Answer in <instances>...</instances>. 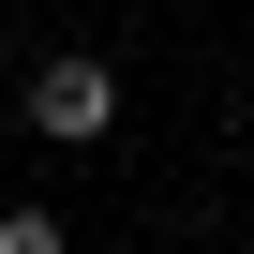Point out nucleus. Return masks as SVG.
<instances>
[{"label": "nucleus", "mask_w": 254, "mask_h": 254, "mask_svg": "<svg viewBox=\"0 0 254 254\" xmlns=\"http://www.w3.org/2000/svg\"><path fill=\"white\" fill-rule=\"evenodd\" d=\"M105 120H120V75H105V60H45V75H30V135H60V150H90Z\"/></svg>", "instance_id": "nucleus-1"}, {"label": "nucleus", "mask_w": 254, "mask_h": 254, "mask_svg": "<svg viewBox=\"0 0 254 254\" xmlns=\"http://www.w3.org/2000/svg\"><path fill=\"white\" fill-rule=\"evenodd\" d=\"M0 254H75V239H60V209H0Z\"/></svg>", "instance_id": "nucleus-2"}]
</instances>
